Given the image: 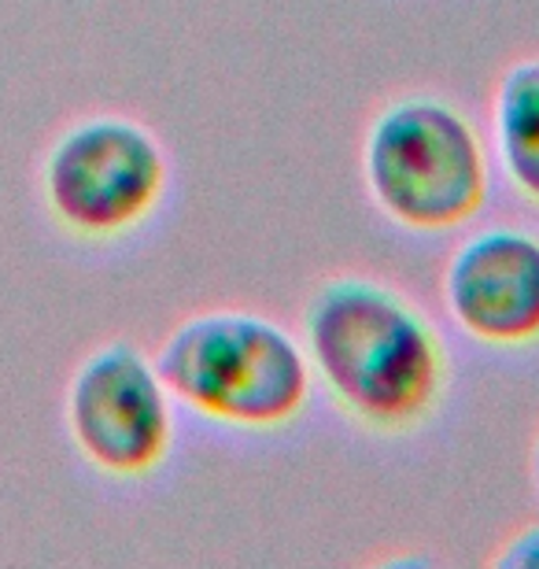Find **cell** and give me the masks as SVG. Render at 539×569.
I'll list each match as a JSON object with an SVG mask.
<instances>
[{"label":"cell","instance_id":"6da1fadb","mask_svg":"<svg viewBox=\"0 0 539 569\" xmlns=\"http://www.w3.org/2000/svg\"><path fill=\"white\" fill-rule=\"evenodd\" d=\"M300 340L315 385L373 437L426 429L451 392L443 333L410 296L377 278H326L303 307Z\"/></svg>","mask_w":539,"mask_h":569},{"label":"cell","instance_id":"7a4b0ae2","mask_svg":"<svg viewBox=\"0 0 539 569\" xmlns=\"http://www.w3.org/2000/svg\"><path fill=\"white\" fill-rule=\"evenodd\" d=\"M156 367L178 407L237 432L289 429L315 396L303 340L237 307L181 318L159 345Z\"/></svg>","mask_w":539,"mask_h":569},{"label":"cell","instance_id":"3957f363","mask_svg":"<svg viewBox=\"0 0 539 569\" xmlns=\"http://www.w3.org/2000/svg\"><path fill=\"white\" fill-rule=\"evenodd\" d=\"M373 208L407 233H455L488 208L491 152L451 100L410 93L385 104L362 138Z\"/></svg>","mask_w":539,"mask_h":569},{"label":"cell","instance_id":"277c9868","mask_svg":"<svg viewBox=\"0 0 539 569\" xmlns=\"http://www.w3.org/2000/svg\"><path fill=\"white\" fill-rule=\"evenodd\" d=\"M170 189L163 141L130 116H86L44 148L38 192L71 241L114 244L156 219Z\"/></svg>","mask_w":539,"mask_h":569},{"label":"cell","instance_id":"5b68a950","mask_svg":"<svg viewBox=\"0 0 539 569\" xmlns=\"http://www.w3.org/2000/svg\"><path fill=\"white\" fill-rule=\"evenodd\" d=\"M63 429L89 470L133 485L167 466L178 440V403L152 356L130 340H108L67 378Z\"/></svg>","mask_w":539,"mask_h":569},{"label":"cell","instance_id":"8992f818","mask_svg":"<svg viewBox=\"0 0 539 569\" xmlns=\"http://www.w3.org/2000/svg\"><path fill=\"white\" fill-rule=\"evenodd\" d=\"M443 307L455 329L480 348L539 345V233L488 226L469 233L443 267Z\"/></svg>","mask_w":539,"mask_h":569},{"label":"cell","instance_id":"52a82bcc","mask_svg":"<svg viewBox=\"0 0 539 569\" xmlns=\"http://www.w3.org/2000/svg\"><path fill=\"white\" fill-rule=\"evenodd\" d=\"M491 152L521 200L539 208V56L502 71L491 97Z\"/></svg>","mask_w":539,"mask_h":569},{"label":"cell","instance_id":"ba28073f","mask_svg":"<svg viewBox=\"0 0 539 569\" xmlns=\"http://www.w3.org/2000/svg\"><path fill=\"white\" fill-rule=\"evenodd\" d=\"M491 566L502 569H539V526L521 529L502 548L491 555Z\"/></svg>","mask_w":539,"mask_h":569},{"label":"cell","instance_id":"9c48e42d","mask_svg":"<svg viewBox=\"0 0 539 569\" xmlns=\"http://www.w3.org/2000/svg\"><path fill=\"white\" fill-rule=\"evenodd\" d=\"M532 485L539 492V429H536V440H532Z\"/></svg>","mask_w":539,"mask_h":569}]
</instances>
